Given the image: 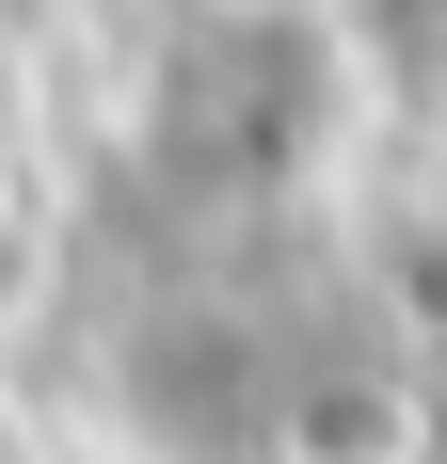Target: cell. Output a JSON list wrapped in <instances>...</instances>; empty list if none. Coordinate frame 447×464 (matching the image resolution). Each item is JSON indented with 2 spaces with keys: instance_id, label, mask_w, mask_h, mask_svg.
Masks as SVG:
<instances>
[{
  "instance_id": "6da1fadb",
  "label": "cell",
  "mask_w": 447,
  "mask_h": 464,
  "mask_svg": "<svg viewBox=\"0 0 447 464\" xmlns=\"http://www.w3.org/2000/svg\"><path fill=\"white\" fill-rule=\"evenodd\" d=\"M33 304H48V225L0 192V336H33Z\"/></svg>"
},
{
  "instance_id": "7a4b0ae2",
  "label": "cell",
  "mask_w": 447,
  "mask_h": 464,
  "mask_svg": "<svg viewBox=\"0 0 447 464\" xmlns=\"http://www.w3.org/2000/svg\"><path fill=\"white\" fill-rule=\"evenodd\" d=\"M288 16H304V0H288Z\"/></svg>"
}]
</instances>
